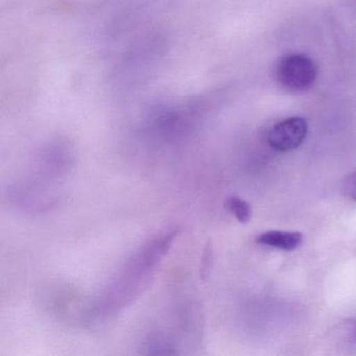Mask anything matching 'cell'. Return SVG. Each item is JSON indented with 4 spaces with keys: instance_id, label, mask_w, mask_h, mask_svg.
Returning <instances> with one entry per match:
<instances>
[{
    "instance_id": "6da1fadb",
    "label": "cell",
    "mask_w": 356,
    "mask_h": 356,
    "mask_svg": "<svg viewBox=\"0 0 356 356\" xmlns=\"http://www.w3.org/2000/svg\"><path fill=\"white\" fill-rule=\"evenodd\" d=\"M275 76L284 90L293 93L305 92L316 83L318 66L312 58L304 54H289L279 60Z\"/></svg>"
},
{
    "instance_id": "7a4b0ae2",
    "label": "cell",
    "mask_w": 356,
    "mask_h": 356,
    "mask_svg": "<svg viewBox=\"0 0 356 356\" xmlns=\"http://www.w3.org/2000/svg\"><path fill=\"white\" fill-rule=\"evenodd\" d=\"M307 120L299 116L285 118L270 128L268 143L273 149L289 152L298 149L307 136Z\"/></svg>"
},
{
    "instance_id": "3957f363",
    "label": "cell",
    "mask_w": 356,
    "mask_h": 356,
    "mask_svg": "<svg viewBox=\"0 0 356 356\" xmlns=\"http://www.w3.org/2000/svg\"><path fill=\"white\" fill-rule=\"evenodd\" d=\"M303 235L297 231L270 230L256 237V243L282 251H293L301 245Z\"/></svg>"
},
{
    "instance_id": "277c9868",
    "label": "cell",
    "mask_w": 356,
    "mask_h": 356,
    "mask_svg": "<svg viewBox=\"0 0 356 356\" xmlns=\"http://www.w3.org/2000/svg\"><path fill=\"white\" fill-rule=\"evenodd\" d=\"M227 208L241 224H248L252 218V207L247 201L238 197L227 200Z\"/></svg>"
},
{
    "instance_id": "5b68a950",
    "label": "cell",
    "mask_w": 356,
    "mask_h": 356,
    "mask_svg": "<svg viewBox=\"0 0 356 356\" xmlns=\"http://www.w3.org/2000/svg\"><path fill=\"white\" fill-rule=\"evenodd\" d=\"M212 266H213V249H212L211 243L207 241L202 255L201 266H200V278L202 280L206 281L209 278Z\"/></svg>"
},
{
    "instance_id": "8992f818",
    "label": "cell",
    "mask_w": 356,
    "mask_h": 356,
    "mask_svg": "<svg viewBox=\"0 0 356 356\" xmlns=\"http://www.w3.org/2000/svg\"><path fill=\"white\" fill-rule=\"evenodd\" d=\"M343 191L346 197L356 202V170L346 177L343 183Z\"/></svg>"
},
{
    "instance_id": "52a82bcc",
    "label": "cell",
    "mask_w": 356,
    "mask_h": 356,
    "mask_svg": "<svg viewBox=\"0 0 356 356\" xmlns=\"http://www.w3.org/2000/svg\"><path fill=\"white\" fill-rule=\"evenodd\" d=\"M341 331L347 341L356 343V318L346 321L341 326Z\"/></svg>"
}]
</instances>
